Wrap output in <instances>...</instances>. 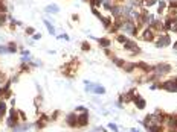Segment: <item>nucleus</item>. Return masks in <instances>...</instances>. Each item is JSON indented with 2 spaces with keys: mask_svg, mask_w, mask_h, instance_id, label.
I'll return each mask as SVG.
<instances>
[{
  "mask_svg": "<svg viewBox=\"0 0 177 132\" xmlns=\"http://www.w3.org/2000/svg\"><path fill=\"white\" fill-rule=\"evenodd\" d=\"M172 71V65L171 64H166V62H162V64H157L153 67V73L157 74L159 78H163L166 74H169Z\"/></svg>",
  "mask_w": 177,
  "mask_h": 132,
  "instance_id": "f257e3e1",
  "label": "nucleus"
},
{
  "mask_svg": "<svg viewBox=\"0 0 177 132\" xmlns=\"http://www.w3.org/2000/svg\"><path fill=\"white\" fill-rule=\"evenodd\" d=\"M159 88L165 90L168 93H177V82L171 78V79H166L163 82H159Z\"/></svg>",
  "mask_w": 177,
  "mask_h": 132,
  "instance_id": "f03ea898",
  "label": "nucleus"
},
{
  "mask_svg": "<svg viewBox=\"0 0 177 132\" xmlns=\"http://www.w3.org/2000/svg\"><path fill=\"white\" fill-rule=\"evenodd\" d=\"M141 38L144 40V41H148V43H151V41H156V38H157V34L150 28V26H147V28H144V31H142V34H141Z\"/></svg>",
  "mask_w": 177,
  "mask_h": 132,
  "instance_id": "7ed1b4c3",
  "label": "nucleus"
},
{
  "mask_svg": "<svg viewBox=\"0 0 177 132\" xmlns=\"http://www.w3.org/2000/svg\"><path fill=\"white\" fill-rule=\"evenodd\" d=\"M163 126L168 130H177V114H168Z\"/></svg>",
  "mask_w": 177,
  "mask_h": 132,
  "instance_id": "20e7f679",
  "label": "nucleus"
},
{
  "mask_svg": "<svg viewBox=\"0 0 177 132\" xmlns=\"http://www.w3.org/2000/svg\"><path fill=\"white\" fill-rule=\"evenodd\" d=\"M171 44V37L165 32V34H159V37L156 38V46L157 47H168Z\"/></svg>",
  "mask_w": 177,
  "mask_h": 132,
  "instance_id": "39448f33",
  "label": "nucleus"
},
{
  "mask_svg": "<svg viewBox=\"0 0 177 132\" xmlns=\"http://www.w3.org/2000/svg\"><path fill=\"white\" fill-rule=\"evenodd\" d=\"M124 49L128 50V52H131V53H134V55L141 53V47H139L137 43L133 41V40H127V41L124 43Z\"/></svg>",
  "mask_w": 177,
  "mask_h": 132,
  "instance_id": "423d86ee",
  "label": "nucleus"
},
{
  "mask_svg": "<svg viewBox=\"0 0 177 132\" xmlns=\"http://www.w3.org/2000/svg\"><path fill=\"white\" fill-rule=\"evenodd\" d=\"M64 121H66V124L69 127H78V114H75V112L67 114L66 118H64Z\"/></svg>",
  "mask_w": 177,
  "mask_h": 132,
  "instance_id": "0eeeda50",
  "label": "nucleus"
},
{
  "mask_svg": "<svg viewBox=\"0 0 177 132\" xmlns=\"http://www.w3.org/2000/svg\"><path fill=\"white\" fill-rule=\"evenodd\" d=\"M85 87H87V91H92V93H96V94H104L106 93V88L102 85H96V84H88L85 82Z\"/></svg>",
  "mask_w": 177,
  "mask_h": 132,
  "instance_id": "6e6552de",
  "label": "nucleus"
},
{
  "mask_svg": "<svg viewBox=\"0 0 177 132\" xmlns=\"http://www.w3.org/2000/svg\"><path fill=\"white\" fill-rule=\"evenodd\" d=\"M88 124V111L78 114V127H85Z\"/></svg>",
  "mask_w": 177,
  "mask_h": 132,
  "instance_id": "1a4fd4ad",
  "label": "nucleus"
},
{
  "mask_svg": "<svg viewBox=\"0 0 177 132\" xmlns=\"http://www.w3.org/2000/svg\"><path fill=\"white\" fill-rule=\"evenodd\" d=\"M133 103H134V106H136L137 109H145V106H147V102H145L139 94H134V96H133Z\"/></svg>",
  "mask_w": 177,
  "mask_h": 132,
  "instance_id": "9d476101",
  "label": "nucleus"
},
{
  "mask_svg": "<svg viewBox=\"0 0 177 132\" xmlns=\"http://www.w3.org/2000/svg\"><path fill=\"white\" fill-rule=\"evenodd\" d=\"M136 68H137V70H142V71H145V73H151V71H153V67L148 65L147 62H142V61L136 62Z\"/></svg>",
  "mask_w": 177,
  "mask_h": 132,
  "instance_id": "9b49d317",
  "label": "nucleus"
},
{
  "mask_svg": "<svg viewBox=\"0 0 177 132\" xmlns=\"http://www.w3.org/2000/svg\"><path fill=\"white\" fill-rule=\"evenodd\" d=\"M99 20H101V23H102V26H104L106 29H110L112 25H113V18H112V17H101Z\"/></svg>",
  "mask_w": 177,
  "mask_h": 132,
  "instance_id": "f8f14e48",
  "label": "nucleus"
},
{
  "mask_svg": "<svg viewBox=\"0 0 177 132\" xmlns=\"http://www.w3.org/2000/svg\"><path fill=\"white\" fill-rule=\"evenodd\" d=\"M98 46L102 47V49H109V47L112 46V41H110L109 38H99V40H98Z\"/></svg>",
  "mask_w": 177,
  "mask_h": 132,
  "instance_id": "ddd939ff",
  "label": "nucleus"
},
{
  "mask_svg": "<svg viewBox=\"0 0 177 132\" xmlns=\"http://www.w3.org/2000/svg\"><path fill=\"white\" fill-rule=\"evenodd\" d=\"M147 130L148 132H163L165 127H163V124H151L147 127Z\"/></svg>",
  "mask_w": 177,
  "mask_h": 132,
  "instance_id": "4468645a",
  "label": "nucleus"
},
{
  "mask_svg": "<svg viewBox=\"0 0 177 132\" xmlns=\"http://www.w3.org/2000/svg\"><path fill=\"white\" fill-rule=\"evenodd\" d=\"M122 68L125 70V73H133L136 70V62H125Z\"/></svg>",
  "mask_w": 177,
  "mask_h": 132,
  "instance_id": "2eb2a0df",
  "label": "nucleus"
},
{
  "mask_svg": "<svg viewBox=\"0 0 177 132\" xmlns=\"http://www.w3.org/2000/svg\"><path fill=\"white\" fill-rule=\"evenodd\" d=\"M168 9V3L163 2V0H160V2H157V14H162Z\"/></svg>",
  "mask_w": 177,
  "mask_h": 132,
  "instance_id": "dca6fc26",
  "label": "nucleus"
},
{
  "mask_svg": "<svg viewBox=\"0 0 177 132\" xmlns=\"http://www.w3.org/2000/svg\"><path fill=\"white\" fill-rule=\"evenodd\" d=\"M5 115H6V102L2 99L0 100V120H3Z\"/></svg>",
  "mask_w": 177,
  "mask_h": 132,
  "instance_id": "f3484780",
  "label": "nucleus"
},
{
  "mask_svg": "<svg viewBox=\"0 0 177 132\" xmlns=\"http://www.w3.org/2000/svg\"><path fill=\"white\" fill-rule=\"evenodd\" d=\"M104 3V0H88V5H90L92 8H98Z\"/></svg>",
  "mask_w": 177,
  "mask_h": 132,
  "instance_id": "a211bd4d",
  "label": "nucleus"
},
{
  "mask_svg": "<svg viewBox=\"0 0 177 132\" xmlns=\"http://www.w3.org/2000/svg\"><path fill=\"white\" fill-rule=\"evenodd\" d=\"M127 40H128V38H127V35H125V34H122V35H118V37H116V41H118V43H121V44H124Z\"/></svg>",
  "mask_w": 177,
  "mask_h": 132,
  "instance_id": "6ab92c4d",
  "label": "nucleus"
},
{
  "mask_svg": "<svg viewBox=\"0 0 177 132\" xmlns=\"http://www.w3.org/2000/svg\"><path fill=\"white\" fill-rule=\"evenodd\" d=\"M113 62H115L118 67H121V68H122V67H124V64H125V61H124V59H119V58H115V56H113Z\"/></svg>",
  "mask_w": 177,
  "mask_h": 132,
  "instance_id": "aec40b11",
  "label": "nucleus"
},
{
  "mask_svg": "<svg viewBox=\"0 0 177 132\" xmlns=\"http://www.w3.org/2000/svg\"><path fill=\"white\" fill-rule=\"evenodd\" d=\"M46 11H47V12H54V14H57L60 9H58V6H55V5H50V6H47V8H46Z\"/></svg>",
  "mask_w": 177,
  "mask_h": 132,
  "instance_id": "412c9836",
  "label": "nucleus"
},
{
  "mask_svg": "<svg viewBox=\"0 0 177 132\" xmlns=\"http://www.w3.org/2000/svg\"><path fill=\"white\" fill-rule=\"evenodd\" d=\"M168 8L177 11V0H169V2H168Z\"/></svg>",
  "mask_w": 177,
  "mask_h": 132,
  "instance_id": "4be33fe9",
  "label": "nucleus"
},
{
  "mask_svg": "<svg viewBox=\"0 0 177 132\" xmlns=\"http://www.w3.org/2000/svg\"><path fill=\"white\" fill-rule=\"evenodd\" d=\"M6 20H8L6 14H5V12H0V26H3V25L6 23Z\"/></svg>",
  "mask_w": 177,
  "mask_h": 132,
  "instance_id": "5701e85b",
  "label": "nucleus"
},
{
  "mask_svg": "<svg viewBox=\"0 0 177 132\" xmlns=\"http://www.w3.org/2000/svg\"><path fill=\"white\" fill-rule=\"evenodd\" d=\"M81 50H82V52H88V50H90V43H85V41H84V43L81 44Z\"/></svg>",
  "mask_w": 177,
  "mask_h": 132,
  "instance_id": "b1692460",
  "label": "nucleus"
},
{
  "mask_svg": "<svg viewBox=\"0 0 177 132\" xmlns=\"http://www.w3.org/2000/svg\"><path fill=\"white\" fill-rule=\"evenodd\" d=\"M9 53H14V52H17V46L14 44V43H9V46H8V49H6Z\"/></svg>",
  "mask_w": 177,
  "mask_h": 132,
  "instance_id": "393cba45",
  "label": "nucleus"
},
{
  "mask_svg": "<svg viewBox=\"0 0 177 132\" xmlns=\"http://www.w3.org/2000/svg\"><path fill=\"white\" fill-rule=\"evenodd\" d=\"M44 25H46V28L49 29V34H52V35H54V34H55V29H54V26H52L49 21H46V20H44Z\"/></svg>",
  "mask_w": 177,
  "mask_h": 132,
  "instance_id": "a878e982",
  "label": "nucleus"
},
{
  "mask_svg": "<svg viewBox=\"0 0 177 132\" xmlns=\"http://www.w3.org/2000/svg\"><path fill=\"white\" fill-rule=\"evenodd\" d=\"M144 5L148 8V6H153V5H157V0H145Z\"/></svg>",
  "mask_w": 177,
  "mask_h": 132,
  "instance_id": "bb28decb",
  "label": "nucleus"
},
{
  "mask_svg": "<svg viewBox=\"0 0 177 132\" xmlns=\"http://www.w3.org/2000/svg\"><path fill=\"white\" fill-rule=\"evenodd\" d=\"M92 14H93L95 17H98V18H101V17H102V15H101V12H99L96 8H92Z\"/></svg>",
  "mask_w": 177,
  "mask_h": 132,
  "instance_id": "cd10ccee",
  "label": "nucleus"
},
{
  "mask_svg": "<svg viewBox=\"0 0 177 132\" xmlns=\"http://www.w3.org/2000/svg\"><path fill=\"white\" fill-rule=\"evenodd\" d=\"M11 96H12V93H11V90H6V91H5V94H3V97H2V99H3V100H6V99H9V97H11Z\"/></svg>",
  "mask_w": 177,
  "mask_h": 132,
  "instance_id": "c85d7f7f",
  "label": "nucleus"
},
{
  "mask_svg": "<svg viewBox=\"0 0 177 132\" xmlns=\"http://www.w3.org/2000/svg\"><path fill=\"white\" fill-rule=\"evenodd\" d=\"M17 112H19V117H20L22 120H26V114H25V111H22V109H19Z\"/></svg>",
  "mask_w": 177,
  "mask_h": 132,
  "instance_id": "c756f323",
  "label": "nucleus"
},
{
  "mask_svg": "<svg viewBox=\"0 0 177 132\" xmlns=\"http://www.w3.org/2000/svg\"><path fill=\"white\" fill-rule=\"evenodd\" d=\"M58 115H60V111H54V112H52V115H50V120H57V118H58Z\"/></svg>",
  "mask_w": 177,
  "mask_h": 132,
  "instance_id": "7c9ffc66",
  "label": "nucleus"
},
{
  "mask_svg": "<svg viewBox=\"0 0 177 132\" xmlns=\"http://www.w3.org/2000/svg\"><path fill=\"white\" fill-rule=\"evenodd\" d=\"M26 34L28 35H34L35 34V29L34 28H26Z\"/></svg>",
  "mask_w": 177,
  "mask_h": 132,
  "instance_id": "2f4dec72",
  "label": "nucleus"
},
{
  "mask_svg": "<svg viewBox=\"0 0 177 132\" xmlns=\"http://www.w3.org/2000/svg\"><path fill=\"white\" fill-rule=\"evenodd\" d=\"M23 59L26 61V59H31V53L29 52H23Z\"/></svg>",
  "mask_w": 177,
  "mask_h": 132,
  "instance_id": "473e14b6",
  "label": "nucleus"
},
{
  "mask_svg": "<svg viewBox=\"0 0 177 132\" xmlns=\"http://www.w3.org/2000/svg\"><path fill=\"white\" fill-rule=\"evenodd\" d=\"M171 32H174V34H177V21L171 26Z\"/></svg>",
  "mask_w": 177,
  "mask_h": 132,
  "instance_id": "72a5a7b5",
  "label": "nucleus"
},
{
  "mask_svg": "<svg viewBox=\"0 0 177 132\" xmlns=\"http://www.w3.org/2000/svg\"><path fill=\"white\" fill-rule=\"evenodd\" d=\"M109 127H110L112 130H115V132L118 130V127H116V124H113V123H110V124H109Z\"/></svg>",
  "mask_w": 177,
  "mask_h": 132,
  "instance_id": "f704fd0d",
  "label": "nucleus"
},
{
  "mask_svg": "<svg viewBox=\"0 0 177 132\" xmlns=\"http://www.w3.org/2000/svg\"><path fill=\"white\" fill-rule=\"evenodd\" d=\"M5 81H6V76L3 73H0V82H5Z\"/></svg>",
  "mask_w": 177,
  "mask_h": 132,
  "instance_id": "c9c22d12",
  "label": "nucleus"
},
{
  "mask_svg": "<svg viewBox=\"0 0 177 132\" xmlns=\"http://www.w3.org/2000/svg\"><path fill=\"white\" fill-rule=\"evenodd\" d=\"M32 38H34V40H40V38H41V35H40V34H34V35H32Z\"/></svg>",
  "mask_w": 177,
  "mask_h": 132,
  "instance_id": "e433bc0d",
  "label": "nucleus"
},
{
  "mask_svg": "<svg viewBox=\"0 0 177 132\" xmlns=\"http://www.w3.org/2000/svg\"><path fill=\"white\" fill-rule=\"evenodd\" d=\"M26 70H29V65L23 64V65H22V71H26Z\"/></svg>",
  "mask_w": 177,
  "mask_h": 132,
  "instance_id": "4c0bfd02",
  "label": "nucleus"
},
{
  "mask_svg": "<svg viewBox=\"0 0 177 132\" xmlns=\"http://www.w3.org/2000/svg\"><path fill=\"white\" fill-rule=\"evenodd\" d=\"M76 111H79V112H84V111H87V109H85V108H82V106H78V108H76Z\"/></svg>",
  "mask_w": 177,
  "mask_h": 132,
  "instance_id": "58836bf2",
  "label": "nucleus"
},
{
  "mask_svg": "<svg viewBox=\"0 0 177 132\" xmlns=\"http://www.w3.org/2000/svg\"><path fill=\"white\" fill-rule=\"evenodd\" d=\"M172 47H174V50H177V41H174V44H172Z\"/></svg>",
  "mask_w": 177,
  "mask_h": 132,
  "instance_id": "ea45409f",
  "label": "nucleus"
},
{
  "mask_svg": "<svg viewBox=\"0 0 177 132\" xmlns=\"http://www.w3.org/2000/svg\"><path fill=\"white\" fill-rule=\"evenodd\" d=\"M2 3H3V2H2V0H0V5H2Z\"/></svg>",
  "mask_w": 177,
  "mask_h": 132,
  "instance_id": "a19ab883",
  "label": "nucleus"
},
{
  "mask_svg": "<svg viewBox=\"0 0 177 132\" xmlns=\"http://www.w3.org/2000/svg\"><path fill=\"white\" fill-rule=\"evenodd\" d=\"M84 2H88V0H84Z\"/></svg>",
  "mask_w": 177,
  "mask_h": 132,
  "instance_id": "79ce46f5",
  "label": "nucleus"
}]
</instances>
